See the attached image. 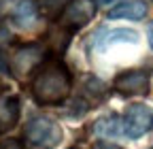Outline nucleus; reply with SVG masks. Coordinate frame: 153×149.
<instances>
[{"instance_id": "nucleus-1", "label": "nucleus", "mask_w": 153, "mask_h": 149, "mask_svg": "<svg viewBox=\"0 0 153 149\" xmlns=\"http://www.w3.org/2000/svg\"><path fill=\"white\" fill-rule=\"evenodd\" d=\"M70 87H72V77L68 66L57 58H49L34 72L32 98L43 107H55L62 104L70 96Z\"/></svg>"}, {"instance_id": "nucleus-2", "label": "nucleus", "mask_w": 153, "mask_h": 149, "mask_svg": "<svg viewBox=\"0 0 153 149\" xmlns=\"http://www.w3.org/2000/svg\"><path fill=\"white\" fill-rule=\"evenodd\" d=\"M24 141L30 149H55L62 141V128L51 117L34 115L24 128Z\"/></svg>"}, {"instance_id": "nucleus-3", "label": "nucleus", "mask_w": 153, "mask_h": 149, "mask_svg": "<svg viewBox=\"0 0 153 149\" xmlns=\"http://www.w3.org/2000/svg\"><path fill=\"white\" fill-rule=\"evenodd\" d=\"M47 47L43 43H28L17 47V51L13 53V58L9 62V68L13 72V77L17 79H26L28 74L36 72L38 66H41L47 60Z\"/></svg>"}, {"instance_id": "nucleus-4", "label": "nucleus", "mask_w": 153, "mask_h": 149, "mask_svg": "<svg viewBox=\"0 0 153 149\" xmlns=\"http://www.w3.org/2000/svg\"><path fill=\"white\" fill-rule=\"evenodd\" d=\"M113 87L119 92L121 96H147L151 89V70L147 68H130L123 70L115 77Z\"/></svg>"}, {"instance_id": "nucleus-5", "label": "nucleus", "mask_w": 153, "mask_h": 149, "mask_svg": "<svg viewBox=\"0 0 153 149\" xmlns=\"http://www.w3.org/2000/svg\"><path fill=\"white\" fill-rule=\"evenodd\" d=\"M123 136L140 139L153 130V109L147 104H130L123 113Z\"/></svg>"}, {"instance_id": "nucleus-6", "label": "nucleus", "mask_w": 153, "mask_h": 149, "mask_svg": "<svg viewBox=\"0 0 153 149\" xmlns=\"http://www.w3.org/2000/svg\"><path fill=\"white\" fill-rule=\"evenodd\" d=\"M96 15V4L91 0H70L68 7L64 9V13L60 15V26L76 32L83 26H87Z\"/></svg>"}, {"instance_id": "nucleus-7", "label": "nucleus", "mask_w": 153, "mask_h": 149, "mask_svg": "<svg viewBox=\"0 0 153 149\" xmlns=\"http://www.w3.org/2000/svg\"><path fill=\"white\" fill-rule=\"evenodd\" d=\"M115 43H138V32L130 28H98L91 39H89V49L91 51H106Z\"/></svg>"}, {"instance_id": "nucleus-8", "label": "nucleus", "mask_w": 153, "mask_h": 149, "mask_svg": "<svg viewBox=\"0 0 153 149\" xmlns=\"http://www.w3.org/2000/svg\"><path fill=\"white\" fill-rule=\"evenodd\" d=\"M22 113V100L15 94H0V132H9L17 126Z\"/></svg>"}, {"instance_id": "nucleus-9", "label": "nucleus", "mask_w": 153, "mask_h": 149, "mask_svg": "<svg viewBox=\"0 0 153 149\" xmlns=\"http://www.w3.org/2000/svg\"><path fill=\"white\" fill-rule=\"evenodd\" d=\"M108 96V87L102 79L94 77V74H89V77L83 79V89H81V98L89 104V107H96L100 104L102 100H106Z\"/></svg>"}, {"instance_id": "nucleus-10", "label": "nucleus", "mask_w": 153, "mask_h": 149, "mask_svg": "<svg viewBox=\"0 0 153 149\" xmlns=\"http://www.w3.org/2000/svg\"><path fill=\"white\" fill-rule=\"evenodd\" d=\"M13 24L19 26L22 30H30L36 24V17H38V4L34 0H19L13 9Z\"/></svg>"}, {"instance_id": "nucleus-11", "label": "nucleus", "mask_w": 153, "mask_h": 149, "mask_svg": "<svg viewBox=\"0 0 153 149\" xmlns=\"http://www.w3.org/2000/svg\"><path fill=\"white\" fill-rule=\"evenodd\" d=\"M147 15V4L145 0H128V2H121L115 9L108 11V19H132L138 22Z\"/></svg>"}, {"instance_id": "nucleus-12", "label": "nucleus", "mask_w": 153, "mask_h": 149, "mask_svg": "<svg viewBox=\"0 0 153 149\" xmlns=\"http://www.w3.org/2000/svg\"><path fill=\"white\" fill-rule=\"evenodd\" d=\"M94 134L100 139H115L123 134V119L117 113H108L94 124Z\"/></svg>"}, {"instance_id": "nucleus-13", "label": "nucleus", "mask_w": 153, "mask_h": 149, "mask_svg": "<svg viewBox=\"0 0 153 149\" xmlns=\"http://www.w3.org/2000/svg\"><path fill=\"white\" fill-rule=\"evenodd\" d=\"M70 39H72V32L66 30V28H62L60 24H57V26H53V28L47 32V47H51L53 51H64V49L68 47Z\"/></svg>"}, {"instance_id": "nucleus-14", "label": "nucleus", "mask_w": 153, "mask_h": 149, "mask_svg": "<svg viewBox=\"0 0 153 149\" xmlns=\"http://www.w3.org/2000/svg\"><path fill=\"white\" fill-rule=\"evenodd\" d=\"M68 2L70 0H38V7L49 19H60V15L64 13Z\"/></svg>"}, {"instance_id": "nucleus-15", "label": "nucleus", "mask_w": 153, "mask_h": 149, "mask_svg": "<svg viewBox=\"0 0 153 149\" xmlns=\"http://www.w3.org/2000/svg\"><path fill=\"white\" fill-rule=\"evenodd\" d=\"M0 149H26V147L19 141H15V139H7V141L0 143Z\"/></svg>"}, {"instance_id": "nucleus-16", "label": "nucleus", "mask_w": 153, "mask_h": 149, "mask_svg": "<svg viewBox=\"0 0 153 149\" xmlns=\"http://www.w3.org/2000/svg\"><path fill=\"white\" fill-rule=\"evenodd\" d=\"M91 149H121L119 145H113V143H106V141H98Z\"/></svg>"}, {"instance_id": "nucleus-17", "label": "nucleus", "mask_w": 153, "mask_h": 149, "mask_svg": "<svg viewBox=\"0 0 153 149\" xmlns=\"http://www.w3.org/2000/svg\"><path fill=\"white\" fill-rule=\"evenodd\" d=\"M9 39H11V34H9V30L0 24V45H4V43H9Z\"/></svg>"}, {"instance_id": "nucleus-18", "label": "nucleus", "mask_w": 153, "mask_h": 149, "mask_svg": "<svg viewBox=\"0 0 153 149\" xmlns=\"http://www.w3.org/2000/svg\"><path fill=\"white\" fill-rule=\"evenodd\" d=\"M147 39H149V45H151V49H153V22L147 26Z\"/></svg>"}, {"instance_id": "nucleus-19", "label": "nucleus", "mask_w": 153, "mask_h": 149, "mask_svg": "<svg viewBox=\"0 0 153 149\" xmlns=\"http://www.w3.org/2000/svg\"><path fill=\"white\" fill-rule=\"evenodd\" d=\"M13 2V0H0V15H2L7 9H9V4Z\"/></svg>"}, {"instance_id": "nucleus-20", "label": "nucleus", "mask_w": 153, "mask_h": 149, "mask_svg": "<svg viewBox=\"0 0 153 149\" xmlns=\"http://www.w3.org/2000/svg\"><path fill=\"white\" fill-rule=\"evenodd\" d=\"M115 0H94V4H111Z\"/></svg>"}, {"instance_id": "nucleus-21", "label": "nucleus", "mask_w": 153, "mask_h": 149, "mask_svg": "<svg viewBox=\"0 0 153 149\" xmlns=\"http://www.w3.org/2000/svg\"><path fill=\"white\" fill-rule=\"evenodd\" d=\"M0 70H4V58H2V53H0Z\"/></svg>"}, {"instance_id": "nucleus-22", "label": "nucleus", "mask_w": 153, "mask_h": 149, "mask_svg": "<svg viewBox=\"0 0 153 149\" xmlns=\"http://www.w3.org/2000/svg\"><path fill=\"white\" fill-rule=\"evenodd\" d=\"M70 149H76V147H70Z\"/></svg>"}]
</instances>
